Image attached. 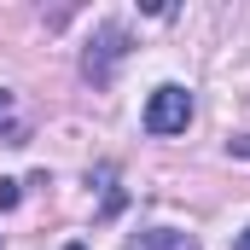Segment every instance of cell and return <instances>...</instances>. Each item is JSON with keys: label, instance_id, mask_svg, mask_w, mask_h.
<instances>
[{"label": "cell", "instance_id": "6", "mask_svg": "<svg viewBox=\"0 0 250 250\" xmlns=\"http://www.w3.org/2000/svg\"><path fill=\"white\" fill-rule=\"evenodd\" d=\"M233 250H250V227H245V233H239V245H233Z\"/></svg>", "mask_w": 250, "mask_h": 250}, {"label": "cell", "instance_id": "2", "mask_svg": "<svg viewBox=\"0 0 250 250\" xmlns=\"http://www.w3.org/2000/svg\"><path fill=\"white\" fill-rule=\"evenodd\" d=\"M187 123H192V93L175 87V82H163L146 99V134H187Z\"/></svg>", "mask_w": 250, "mask_h": 250}, {"label": "cell", "instance_id": "7", "mask_svg": "<svg viewBox=\"0 0 250 250\" xmlns=\"http://www.w3.org/2000/svg\"><path fill=\"white\" fill-rule=\"evenodd\" d=\"M70 250H82V245H70Z\"/></svg>", "mask_w": 250, "mask_h": 250}, {"label": "cell", "instance_id": "4", "mask_svg": "<svg viewBox=\"0 0 250 250\" xmlns=\"http://www.w3.org/2000/svg\"><path fill=\"white\" fill-rule=\"evenodd\" d=\"M0 134H6V140H18V134H23V123H18V99H12L6 87H0Z\"/></svg>", "mask_w": 250, "mask_h": 250}, {"label": "cell", "instance_id": "1", "mask_svg": "<svg viewBox=\"0 0 250 250\" xmlns=\"http://www.w3.org/2000/svg\"><path fill=\"white\" fill-rule=\"evenodd\" d=\"M123 59H128V29L123 23H99L93 41H87V53H82V76H87L93 87H105Z\"/></svg>", "mask_w": 250, "mask_h": 250}, {"label": "cell", "instance_id": "5", "mask_svg": "<svg viewBox=\"0 0 250 250\" xmlns=\"http://www.w3.org/2000/svg\"><path fill=\"white\" fill-rule=\"evenodd\" d=\"M18 204V181H0V209H12Z\"/></svg>", "mask_w": 250, "mask_h": 250}, {"label": "cell", "instance_id": "3", "mask_svg": "<svg viewBox=\"0 0 250 250\" xmlns=\"http://www.w3.org/2000/svg\"><path fill=\"white\" fill-rule=\"evenodd\" d=\"M128 250H198L192 233H175V227H146V233H134Z\"/></svg>", "mask_w": 250, "mask_h": 250}]
</instances>
